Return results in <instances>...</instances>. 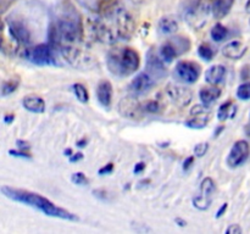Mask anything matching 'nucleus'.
Listing matches in <instances>:
<instances>
[{
    "instance_id": "f704fd0d",
    "label": "nucleus",
    "mask_w": 250,
    "mask_h": 234,
    "mask_svg": "<svg viewBox=\"0 0 250 234\" xmlns=\"http://www.w3.org/2000/svg\"><path fill=\"white\" fill-rule=\"evenodd\" d=\"M71 180H72L73 184L80 185V187H83V185H87L89 183V179L85 177V175L83 172H76L71 176Z\"/></svg>"
},
{
    "instance_id": "c9c22d12",
    "label": "nucleus",
    "mask_w": 250,
    "mask_h": 234,
    "mask_svg": "<svg viewBox=\"0 0 250 234\" xmlns=\"http://www.w3.org/2000/svg\"><path fill=\"white\" fill-rule=\"evenodd\" d=\"M211 114L209 106L208 105H194V106L190 109V116H197V115H209Z\"/></svg>"
},
{
    "instance_id": "7ed1b4c3",
    "label": "nucleus",
    "mask_w": 250,
    "mask_h": 234,
    "mask_svg": "<svg viewBox=\"0 0 250 234\" xmlns=\"http://www.w3.org/2000/svg\"><path fill=\"white\" fill-rule=\"evenodd\" d=\"M83 29L75 20L61 19L51 24L49 31V44L53 48L63 45H76L82 39Z\"/></svg>"
},
{
    "instance_id": "6ab92c4d",
    "label": "nucleus",
    "mask_w": 250,
    "mask_h": 234,
    "mask_svg": "<svg viewBox=\"0 0 250 234\" xmlns=\"http://www.w3.org/2000/svg\"><path fill=\"white\" fill-rule=\"evenodd\" d=\"M97 98L104 107H110L112 102V85L109 80H102L97 87Z\"/></svg>"
},
{
    "instance_id": "4be33fe9",
    "label": "nucleus",
    "mask_w": 250,
    "mask_h": 234,
    "mask_svg": "<svg viewBox=\"0 0 250 234\" xmlns=\"http://www.w3.org/2000/svg\"><path fill=\"white\" fill-rule=\"evenodd\" d=\"M221 88H219L217 85L202 88L199 92V98L200 100H202V104L210 106L212 102H215L220 97H221Z\"/></svg>"
},
{
    "instance_id": "412c9836",
    "label": "nucleus",
    "mask_w": 250,
    "mask_h": 234,
    "mask_svg": "<svg viewBox=\"0 0 250 234\" xmlns=\"http://www.w3.org/2000/svg\"><path fill=\"white\" fill-rule=\"evenodd\" d=\"M234 0H214L211 5V15L217 20L226 17L233 6Z\"/></svg>"
},
{
    "instance_id": "f03ea898",
    "label": "nucleus",
    "mask_w": 250,
    "mask_h": 234,
    "mask_svg": "<svg viewBox=\"0 0 250 234\" xmlns=\"http://www.w3.org/2000/svg\"><path fill=\"white\" fill-rule=\"evenodd\" d=\"M110 72L119 77H127L136 72L141 66V56L133 48L111 49L106 58Z\"/></svg>"
},
{
    "instance_id": "9d476101",
    "label": "nucleus",
    "mask_w": 250,
    "mask_h": 234,
    "mask_svg": "<svg viewBox=\"0 0 250 234\" xmlns=\"http://www.w3.org/2000/svg\"><path fill=\"white\" fill-rule=\"evenodd\" d=\"M21 46L22 44L15 38V36L10 31L7 22L5 23L2 20H0V51L6 55L14 56L20 53Z\"/></svg>"
},
{
    "instance_id": "a18cd8bd",
    "label": "nucleus",
    "mask_w": 250,
    "mask_h": 234,
    "mask_svg": "<svg viewBox=\"0 0 250 234\" xmlns=\"http://www.w3.org/2000/svg\"><path fill=\"white\" fill-rule=\"evenodd\" d=\"M242 79H250V65L246 66V67L242 70Z\"/></svg>"
},
{
    "instance_id": "c85d7f7f",
    "label": "nucleus",
    "mask_w": 250,
    "mask_h": 234,
    "mask_svg": "<svg viewBox=\"0 0 250 234\" xmlns=\"http://www.w3.org/2000/svg\"><path fill=\"white\" fill-rule=\"evenodd\" d=\"M72 90L73 93H75L76 98H77L81 102H83V104L88 102V100H89V93H88L87 88H85L84 85L81 84V83H75V84L72 85Z\"/></svg>"
},
{
    "instance_id": "4468645a",
    "label": "nucleus",
    "mask_w": 250,
    "mask_h": 234,
    "mask_svg": "<svg viewBox=\"0 0 250 234\" xmlns=\"http://www.w3.org/2000/svg\"><path fill=\"white\" fill-rule=\"evenodd\" d=\"M146 73L153 79H163L167 75L165 62L160 55H156L153 50H149L146 54Z\"/></svg>"
},
{
    "instance_id": "423d86ee",
    "label": "nucleus",
    "mask_w": 250,
    "mask_h": 234,
    "mask_svg": "<svg viewBox=\"0 0 250 234\" xmlns=\"http://www.w3.org/2000/svg\"><path fill=\"white\" fill-rule=\"evenodd\" d=\"M110 15L115 20V32L117 34V38L122 40H129L136 32V22H134L133 16L126 9L119 6H116V9Z\"/></svg>"
},
{
    "instance_id": "b1692460",
    "label": "nucleus",
    "mask_w": 250,
    "mask_h": 234,
    "mask_svg": "<svg viewBox=\"0 0 250 234\" xmlns=\"http://www.w3.org/2000/svg\"><path fill=\"white\" fill-rule=\"evenodd\" d=\"M211 119V114L209 115H197V116H190L185 122L188 128L192 129H203L208 126V123Z\"/></svg>"
},
{
    "instance_id": "603ef678",
    "label": "nucleus",
    "mask_w": 250,
    "mask_h": 234,
    "mask_svg": "<svg viewBox=\"0 0 250 234\" xmlns=\"http://www.w3.org/2000/svg\"><path fill=\"white\" fill-rule=\"evenodd\" d=\"M63 154H65V155L66 156H68V157H70V156L71 155H72V150H71V149H66V150L65 151H63Z\"/></svg>"
},
{
    "instance_id": "864d4df0",
    "label": "nucleus",
    "mask_w": 250,
    "mask_h": 234,
    "mask_svg": "<svg viewBox=\"0 0 250 234\" xmlns=\"http://www.w3.org/2000/svg\"><path fill=\"white\" fill-rule=\"evenodd\" d=\"M224 129H225V127L224 126H219V128H217V131H216V133H215V136H219V134L220 133H221V132L222 131H224Z\"/></svg>"
},
{
    "instance_id": "f257e3e1",
    "label": "nucleus",
    "mask_w": 250,
    "mask_h": 234,
    "mask_svg": "<svg viewBox=\"0 0 250 234\" xmlns=\"http://www.w3.org/2000/svg\"><path fill=\"white\" fill-rule=\"evenodd\" d=\"M0 192L4 194V196H6L7 199L12 200V201L21 202V204L27 205L29 207H33V209L39 210V211L43 212L44 214L49 217H55V218H61L65 219V221H78L77 214H72V212L67 211V210L62 209V207H59L54 204L53 201L48 199V197L43 196L41 194H37V193L29 192V190L24 189H17V188L9 187V185H5L1 187Z\"/></svg>"
},
{
    "instance_id": "6e6d98bb",
    "label": "nucleus",
    "mask_w": 250,
    "mask_h": 234,
    "mask_svg": "<svg viewBox=\"0 0 250 234\" xmlns=\"http://www.w3.org/2000/svg\"><path fill=\"white\" fill-rule=\"evenodd\" d=\"M132 1H133V2H141L142 0H132Z\"/></svg>"
},
{
    "instance_id": "393cba45",
    "label": "nucleus",
    "mask_w": 250,
    "mask_h": 234,
    "mask_svg": "<svg viewBox=\"0 0 250 234\" xmlns=\"http://www.w3.org/2000/svg\"><path fill=\"white\" fill-rule=\"evenodd\" d=\"M159 29L165 36H172L178 31V23L176 20L171 19V17H163L159 21Z\"/></svg>"
},
{
    "instance_id": "f8f14e48",
    "label": "nucleus",
    "mask_w": 250,
    "mask_h": 234,
    "mask_svg": "<svg viewBox=\"0 0 250 234\" xmlns=\"http://www.w3.org/2000/svg\"><path fill=\"white\" fill-rule=\"evenodd\" d=\"M250 146L248 141L238 140L233 144V146L229 150V156H227V165L231 168L239 167L243 165L249 157Z\"/></svg>"
},
{
    "instance_id": "4d7b16f0",
    "label": "nucleus",
    "mask_w": 250,
    "mask_h": 234,
    "mask_svg": "<svg viewBox=\"0 0 250 234\" xmlns=\"http://www.w3.org/2000/svg\"><path fill=\"white\" fill-rule=\"evenodd\" d=\"M249 24H250V20H249Z\"/></svg>"
},
{
    "instance_id": "79ce46f5",
    "label": "nucleus",
    "mask_w": 250,
    "mask_h": 234,
    "mask_svg": "<svg viewBox=\"0 0 250 234\" xmlns=\"http://www.w3.org/2000/svg\"><path fill=\"white\" fill-rule=\"evenodd\" d=\"M193 165H194V156H188L183 162V171H188Z\"/></svg>"
},
{
    "instance_id": "a878e982",
    "label": "nucleus",
    "mask_w": 250,
    "mask_h": 234,
    "mask_svg": "<svg viewBox=\"0 0 250 234\" xmlns=\"http://www.w3.org/2000/svg\"><path fill=\"white\" fill-rule=\"evenodd\" d=\"M237 114V106L229 100V101L224 102V104L220 106L219 111H217V117H219L220 121H225L227 118H233Z\"/></svg>"
},
{
    "instance_id": "37998d69",
    "label": "nucleus",
    "mask_w": 250,
    "mask_h": 234,
    "mask_svg": "<svg viewBox=\"0 0 250 234\" xmlns=\"http://www.w3.org/2000/svg\"><path fill=\"white\" fill-rule=\"evenodd\" d=\"M93 194H94L97 197H99V199H103V200H106V197H107V193L105 192L104 189L93 190Z\"/></svg>"
},
{
    "instance_id": "0eeeda50",
    "label": "nucleus",
    "mask_w": 250,
    "mask_h": 234,
    "mask_svg": "<svg viewBox=\"0 0 250 234\" xmlns=\"http://www.w3.org/2000/svg\"><path fill=\"white\" fill-rule=\"evenodd\" d=\"M53 46L50 44H39L33 48L24 49L21 55L26 60L37 66H51L56 65L55 56H54Z\"/></svg>"
},
{
    "instance_id": "9b49d317",
    "label": "nucleus",
    "mask_w": 250,
    "mask_h": 234,
    "mask_svg": "<svg viewBox=\"0 0 250 234\" xmlns=\"http://www.w3.org/2000/svg\"><path fill=\"white\" fill-rule=\"evenodd\" d=\"M119 111L124 117L129 119H142L144 116L143 105L138 101L136 95H128L120 100Z\"/></svg>"
},
{
    "instance_id": "f3484780",
    "label": "nucleus",
    "mask_w": 250,
    "mask_h": 234,
    "mask_svg": "<svg viewBox=\"0 0 250 234\" xmlns=\"http://www.w3.org/2000/svg\"><path fill=\"white\" fill-rule=\"evenodd\" d=\"M7 26H9L10 31L14 34L15 38L22 44V45H27L31 41V33H29L28 28L24 26L22 22L20 21H7Z\"/></svg>"
},
{
    "instance_id": "a19ab883",
    "label": "nucleus",
    "mask_w": 250,
    "mask_h": 234,
    "mask_svg": "<svg viewBox=\"0 0 250 234\" xmlns=\"http://www.w3.org/2000/svg\"><path fill=\"white\" fill-rule=\"evenodd\" d=\"M16 146H17V149H20V150H24V151H28L29 148H31V145H29L28 141L22 140V139L16 140Z\"/></svg>"
},
{
    "instance_id": "4c0bfd02",
    "label": "nucleus",
    "mask_w": 250,
    "mask_h": 234,
    "mask_svg": "<svg viewBox=\"0 0 250 234\" xmlns=\"http://www.w3.org/2000/svg\"><path fill=\"white\" fill-rule=\"evenodd\" d=\"M9 154L11 156H14V157H20V158H31L32 156H31V154L29 153H27V151H24V150H14V149H12V150H9Z\"/></svg>"
},
{
    "instance_id": "39448f33",
    "label": "nucleus",
    "mask_w": 250,
    "mask_h": 234,
    "mask_svg": "<svg viewBox=\"0 0 250 234\" xmlns=\"http://www.w3.org/2000/svg\"><path fill=\"white\" fill-rule=\"evenodd\" d=\"M59 51L71 66L78 70H89L97 65L94 56L76 45H63L59 48Z\"/></svg>"
},
{
    "instance_id": "ddd939ff",
    "label": "nucleus",
    "mask_w": 250,
    "mask_h": 234,
    "mask_svg": "<svg viewBox=\"0 0 250 234\" xmlns=\"http://www.w3.org/2000/svg\"><path fill=\"white\" fill-rule=\"evenodd\" d=\"M166 94L170 98L171 101L178 107H186L192 102L193 92L187 87L183 85L168 84L166 88Z\"/></svg>"
},
{
    "instance_id": "2f4dec72",
    "label": "nucleus",
    "mask_w": 250,
    "mask_h": 234,
    "mask_svg": "<svg viewBox=\"0 0 250 234\" xmlns=\"http://www.w3.org/2000/svg\"><path fill=\"white\" fill-rule=\"evenodd\" d=\"M17 88H19V80H9V82H5L1 85V95L7 97V95L12 94Z\"/></svg>"
},
{
    "instance_id": "5fc2aeb1",
    "label": "nucleus",
    "mask_w": 250,
    "mask_h": 234,
    "mask_svg": "<svg viewBox=\"0 0 250 234\" xmlns=\"http://www.w3.org/2000/svg\"><path fill=\"white\" fill-rule=\"evenodd\" d=\"M246 10L250 14V0H248V1H247V4H246Z\"/></svg>"
},
{
    "instance_id": "aec40b11",
    "label": "nucleus",
    "mask_w": 250,
    "mask_h": 234,
    "mask_svg": "<svg viewBox=\"0 0 250 234\" xmlns=\"http://www.w3.org/2000/svg\"><path fill=\"white\" fill-rule=\"evenodd\" d=\"M24 109L33 114H43L45 111V101L38 95H27L22 100Z\"/></svg>"
},
{
    "instance_id": "dca6fc26",
    "label": "nucleus",
    "mask_w": 250,
    "mask_h": 234,
    "mask_svg": "<svg viewBox=\"0 0 250 234\" xmlns=\"http://www.w3.org/2000/svg\"><path fill=\"white\" fill-rule=\"evenodd\" d=\"M247 53V45L239 40H233L227 43L222 48V54L225 58H231V60H238L244 56Z\"/></svg>"
},
{
    "instance_id": "7c9ffc66",
    "label": "nucleus",
    "mask_w": 250,
    "mask_h": 234,
    "mask_svg": "<svg viewBox=\"0 0 250 234\" xmlns=\"http://www.w3.org/2000/svg\"><path fill=\"white\" fill-rule=\"evenodd\" d=\"M212 199H207V197H203L200 195L193 197V205H194L195 209L200 210V211H205V210L209 209L211 206Z\"/></svg>"
},
{
    "instance_id": "1a4fd4ad",
    "label": "nucleus",
    "mask_w": 250,
    "mask_h": 234,
    "mask_svg": "<svg viewBox=\"0 0 250 234\" xmlns=\"http://www.w3.org/2000/svg\"><path fill=\"white\" fill-rule=\"evenodd\" d=\"M202 73V67L194 61H180L175 67V77L186 84H193L198 80Z\"/></svg>"
},
{
    "instance_id": "13d9d810",
    "label": "nucleus",
    "mask_w": 250,
    "mask_h": 234,
    "mask_svg": "<svg viewBox=\"0 0 250 234\" xmlns=\"http://www.w3.org/2000/svg\"><path fill=\"white\" fill-rule=\"evenodd\" d=\"M212 1H214V0H212Z\"/></svg>"
},
{
    "instance_id": "de8ad7c7",
    "label": "nucleus",
    "mask_w": 250,
    "mask_h": 234,
    "mask_svg": "<svg viewBox=\"0 0 250 234\" xmlns=\"http://www.w3.org/2000/svg\"><path fill=\"white\" fill-rule=\"evenodd\" d=\"M227 207H229V204H224L221 207H220L219 211H217V214H216V218H220V217H222V214L226 212Z\"/></svg>"
},
{
    "instance_id": "58836bf2",
    "label": "nucleus",
    "mask_w": 250,
    "mask_h": 234,
    "mask_svg": "<svg viewBox=\"0 0 250 234\" xmlns=\"http://www.w3.org/2000/svg\"><path fill=\"white\" fill-rule=\"evenodd\" d=\"M242 232H243V229L239 224H231L226 229V234H242Z\"/></svg>"
},
{
    "instance_id": "473e14b6",
    "label": "nucleus",
    "mask_w": 250,
    "mask_h": 234,
    "mask_svg": "<svg viewBox=\"0 0 250 234\" xmlns=\"http://www.w3.org/2000/svg\"><path fill=\"white\" fill-rule=\"evenodd\" d=\"M237 98L241 100L250 99V82H246L237 88Z\"/></svg>"
},
{
    "instance_id": "cd10ccee",
    "label": "nucleus",
    "mask_w": 250,
    "mask_h": 234,
    "mask_svg": "<svg viewBox=\"0 0 250 234\" xmlns=\"http://www.w3.org/2000/svg\"><path fill=\"white\" fill-rule=\"evenodd\" d=\"M210 34H211V38L214 39L215 41L220 43V41L225 40V39L227 38V36H229V29H227L222 23H216L212 27Z\"/></svg>"
},
{
    "instance_id": "c756f323",
    "label": "nucleus",
    "mask_w": 250,
    "mask_h": 234,
    "mask_svg": "<svg viewBox=\"0 0 250 234\" xmlns=\"http://www.w3.org/2000/svg\"><path fill=\"white\" fill-rule=\"evenodd\" d=\"M198 54L202 58H204L205 61H211L215 56V50L210 44L203 43L200 44L199 48H198Z\"/></svg>"
},
{
    "instance_id": "3c124183",
    "label": "nucleus",
    "mask_w": 250,
    "mask_h": 234,
    "mask_svg": "<svg viewBox=\"0 0 250 234\" xmlns=\"http://www.w3.org/2000/svg\"><path fill=\"white\" fill-rule=\"evenodd\" d=\"M87 139L85 138H83V139H81L80 141H77V146H80V148H84L85 145H87Z\"/></svg>"
},
{
    "instance_id": "6e6552de",
    "label": "nucleus",
    "mask_w": 250,
    "mask_h": 234,
    "mask_svg": "<svg viewBox=\"0 0 250 234\" xmlns=\"http://www.w3.org/2000/svg\"><path fill=\"white\" fill-rule=\"evenodd\" d=\"M87 33L90 39L104 44H114L116 41V32L112 31L106 23L98 19H89L87 21Z\"/></svg>"
},
{
    "instance_id": "72a5a7b5",
    "label": "nucleus",
    "mask_w": 250,
    "mask_h": 234,
    "mask_svg": "<svg viewBox=\"0 0 250 234\" xmlns=\"http://www.w3.org/2000/svg\"><path fill=\"white\" fill-rule=\"evenodd\" d=\"M144 112H149V114H158L161 110V105L158 100H148L146 104L143 105Z\"/></svg>"
},
{
    "instance_id": "e433bc0d",
    "label": "nucleus",
    "mask_w": 250,
    "mask_h": 234,
    "mask_svg": "<svg viewBox=\"0 0 250 234\" xmlns=\"http://www.w3.org/2000/svg\"><path fill=\"white\" fill-rule=\"evenodd\" d=\"M208 150H209V143H207V141H203V143H198L197 145L194 146V149H193V151H194V156H197V157H202V156H204L205 154L208 153Z\"/></svg>"
},
{
    "instance_id": "c03bdc74",
    "label": "nucleus",
    "mask_w": 250,
    "mask_h": 234,
    "mask_svg": "<svg viewBox=\"0 0 250 234\" xmlns=\"http://www.w3.org/2000/svg\"><path fill=\"white\" fill-rule=\"evenodd\" d=\"M82 158H83V154L77 153V154H72V155L68 157V160H70L71 162H78V161H81Z\"/></svg>"
},
{
    "instance_id": "bf43d9fd",
    "label": "nucleus",
    "mask_w": 250,
    "mask_h": 234,
    "mask_svg": "<svg viewBox=\"0 0 250 234\" xmlns=\"http://www.w3.org/2000/svg\"><path fill=\"white\" fill-rule=\"evenodd\" d=\"M249 123H250V122H249Z\"/></svg>"
},
{
    "instance_id": "20e7f679",
    "label": "nucleus",
    "mask_w": 250,
    "mask_h": 234,
    "mask_svg": "<svg viewBox=\"0 0 250 234\" xmlns=\"http://www.w3.org/2000/svg\"><path fill=\"white\" fill-rule=\"evenodd\" d=\"M211 14V6L203 0H192L183 10V19L194 29H202Z\"/></svg>"
},
{
    "instance_id": "a211bd4d",
    "label": "nucleus",
    "mask_w": 250,
    "mask_h": 234,
    "mask_svg": "<svg viewBox=\"0 0 250 234\" xmlns=\"http://www.w3.org/2000/svg\"><path fill=\"white\" fill-rule=\"evenodd\" d=\"M226 73L227 70L224 65H214L208 68L205 72V80L210 85H219L224 83Z\"/></svg>"
},
{
    "instance_id": "5701e85b",
    "label": "nucleus",
    "mask_w": 250,
    "mask_h": 234,
    "mask_svg": "<svg viewBox=\"0 0 250 234\" xmlns=\"http://www.w3.org/2000/svg\"><path fill=\"white\" fill-rule=\"evenodd\" d=\"M180 51L176 48L175 43L172 41V39H168L166 43H164L160 48V58H163L164 62L170 63L175 60L177 56H180Z\"/></svg>"
},
{
    "instance_id": "8fccbe9b",
    "label": "nucleus",
    "mask_w": 250,
    "mask_h": 234,
    "mask_svg": "<svg viewBox=\"0 0 250 234\" xmlns=\"http://www.w3.org/2000/svg\"><path fill=\"white\" fill-rule=\"evenodd\" d=\"M14 119H15V116L12 114L5 115V116H4V122H5V123H7V124H10L11 122H14Z\"/></svg>"
},
{
    "instance_id": "bb28decb",
    "label": "nucleus",
    "mask_w": 250,
    "mask_h": 234,
    "mask_svg": "<svg viewBox=\"0 0 250 234\" xmlns=\"http://www.w3.org/2000/svg\"><path fill=\"white\" fill-rule=\"evenodd\" d=\"M215 189H216V184H215L214 179L210 177L204 178L200 183V196L207 197V199H212Z\"/></svg>"
},
{
    "instance_id": "ea45409f",
    "label": "nucleus",
    "mask_w": 250,
    "mask_h": 234,
    "mask_svg": "<svg viewBox=\"0 0 250 234\" xmlns=\"http://www.w3.org/2000/svg\"><path fill=\"white\" fill-rule=\"evenodd\" d=\"M112 170H114V163L110 162V163H107V165L103 166V167L100 168V170H99V175L100 176L109 175V173L112 172Z\"/></svg>"
},
{
    "instance_id": "2eb2a0df",
    "label": "nucleus",
    "mask_w": 250,
    "mask_h": 234,
    "mask_svg": "<svg viewBox=\"0 0 250 234\" xmlns=\"http://www.w3.org/2000/svg\"><path fill=\"white\" fill-rule=\"evenodd\" d=\"M154 85V79L146 72L137 75L129 83V92L133 95H142L149 92Z\"/></svg>"
},
{
    "instance_id": "09e8293b",
    "label": "nucleus",
    "mask_w": 250,
    "mask_h": 234,
    "mask_svg": "<svg viewBox=\"0 0 250 234\" xmlns=\"http://www.w3.org/2000/svg\"><path fill=\"white\" fill-rule=\"evenodd\" d=\"M175 223L177 224L178 227H186V226H187V222H186L183 218H180V217H176Z\"/></svg>"
},
{
    "instance_id": "49530a36",
    "label": "nucleus",
    "mask_w": 250,
    "mask_h": 234,
    "mask_svg": "<svg viewBox=\"0 0 250 234\" xmlns=\"http://www.w3.org/2000/svg\"><path fill=\"white\" fill-rule=\"evenodd\" d=\"M144 170H146V163H144V162H138L136 165V167H134L133 172L134 173H142Z\"/></svg>"
}]
</instances>
